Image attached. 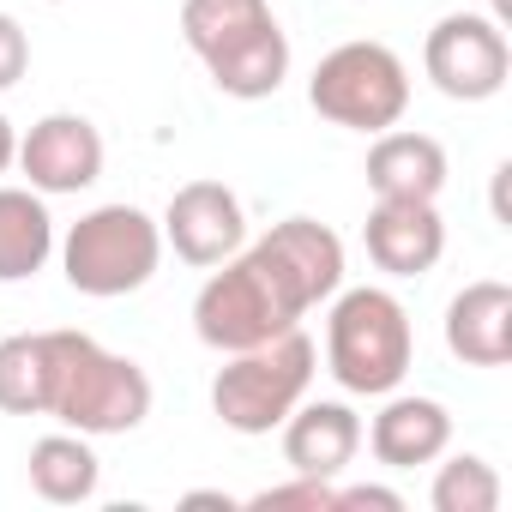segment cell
<instances>
[{"mask_svg":"<svg viewBox=\"0 0 512 512\" xmlns=\"http://www.w3.org/2000/svg\"><path fill=\"white\" fill-rule=\"evenodd\" d=\"M181 37L235 103H260L290 79V37L272 0H181Z\"/></svg>","mask_w":512,"mask_h":512,"instance_id":"cell-1","label":"cell"},{"mask_svg":"<svg viewBox=\"0 0 512 512\" xmlns=\"http://www.w3.org/2000/svg\"><path fill=\"white\" fill-rule=\"evenodd\" d=\"M43 416H55L73 434H133L151 416V374L133 356L103 350L91 332H49V404Z\"/></svg>","mask_w":512,"mask_h":512,"instance_id":"cell-2","label":"cell"},{"mask_svg":"<svg viewBox=\"0 0 512 512\" xmlns=\"http://www.w3.org/2000/svg\"><path fill=\"white\" fill-rule=\"evenodd\" d=\"M416 356V332L410 314L392 290H338L332 314H326V368L344 392L356 398H386L404 386Z\"/></svg>","mask_w":512,"mask_h":512,"instance_id":"cell-3","label":"cell"},{"mask_svg":"<svg viewBox=\"0 0 512 512\" xmlns=\"http://www.w3.org/2000/svg\"><path fill=\"white\" fill-rule=\"evenodd\" d=\"M314 368H320V350L302 326H290L284 338L272 344H253V350H235L217 380H211V410L229 434H272L284 428V416L308 398L314 386Z\"/></svg>","mask_w":512,"mask_h":512,"instance_id":"cell-4","label":"cell"},{"mask_svg":"<svg viewBox=\"0 0 512 512\" xmlns=\"http://www.w3.org/2000/svg\"><path fill=\"white\" fill-rule=\"evenodd\" d=\"M163 266V223L127 199L115 205H97L85 211L67 241H61V272L79 296H97V302H115V296H133L157 278Z\"/></svg>","mask_w":512,"mask_h":512,"instance_id":"cell-5","label":"cell"},{"mask_svg":"<svg viewBox=\"0 0 512 512\" xmlns=\"http://www.w3.org/2000/svg\"><path fill=\"white\" fill-rule=\"evenodd\" d=\"M290 326H302V308L290 302V290L266 272V260H260L253 247L229 253V260L199 284V296H193V332H199V344L217 350V356L272 344V338H284Z\"/></svg>","mask_w":512,"mask_h":512,"instance_id":"cell-6","label":"cell"},{"mask_svg":"<svg viewBox=\"0 0 512 512\" xmlns=\"http://www.w3.org/2000/svg\"><path fill=\"white\" fill-rule=\"evenodd\" d=\"M314 115L350 133H386L410 109V67L386 43H338L308 79Z\"/></svg>","mask_w":512,"mask_h":512,"instance_id":"cell-7","label":"cell"},{"mask_svg":"<svg viewBox=\"0 0 512 512\" xmlns=\"http://www.w3.org/2000/svg\"><path fill=\"white\" fill-rule=\"evenodd\" d=\"M422 73L452 103H488L512 79V43L494 13H446L422 43Z\"/></svg>","mask_w":512,"mask_h":512,"instance_id":"cell-8","label":"cell"},{"mask_svg":"<svg viewBox=\"0 0 512 512\" xmlns=\"http://www.w3.org/2000/svg\"><path fill=\"white\" fill-rule=\"evenodd\" d=\"M253 253L266 260V272L290 290V302L302 314H314L320 302H332L344 290V241L326 223H314V217L272 223L260 241H253Z\"/></svg>","mask_w":512,"mask_h":512,"instance_id":"cell-9","label":"cell"},{"mask_svg":"<svg viewBox=\"0 0 512 512\" xmlns=\"http://www.w3.org/2000/svg\"><path fill=\"white\" fill-rule=\"evenodd\" d=\"M247 241V211L235 199V187L223 181H187L169 193L163 211V247H175V260L187 266H223L229 253H241Z\"/></svg>","mask_w":512,"mask_h":512,"instance_id":"cell-10","label":"cell"},{"mask_svg":"<svg viewBox=\"0 0 512 512\" xmlns=\"http://www.w3.org/2000/svg\"><path fill=\"white\" fill-rule=\"evenodd\" d=\"M19 169H25V181H31L43 199H55V193H85V187L103 175V133H97L85 115L55 109V115H43V121L19 139Z\"/></svg>","mask_w":512,"mask_h":512,"instance_id":"cell-11","label":"cell"},{"mask_svg":"<svg viewBox=\"0 0 512 512\" xmlns=\"http://www.w3.org/2000/svg\"><path fill=\"white\" fill-rule=\"evenodd\" d=\"M362 241H368V260L380 272L422 278L446 253V223H440L434 199H374V211L362 223Z\"/></svg>","mask_w":512,"mask_h":512,"instance_id":"cell-12","label":"cell"},{"mask_svg":"<svg viewBox=\"0 0 512 512\" xmlns=\"http://www.w3.org/2000/svg\"><path fill=\"white\" fill-rule=\"evenodd\" d=\"M362 452V416L338 398H302L290 416H284V464L296 476H326L338 482Z\"/></svg>","mask_w":512,"mask_h":512,"instance_id":"cell-13","label":"cell"},{"mask_svg":"<svg viewBox=\"0 0 512 512\" xmlns=\"http://www.w3.org/2000/svg\"><path fill=\"white\" fill-rule=\"evenodd\" d=\"M446 350L464 368H506L512 362V284L476 278L446 302Z\"/></svg>","mask_w":512,"mask_h":512,"instance_id":"cell-14","label":"cell"},{"mask_svg":"<svg viewBox=\"0 0 512 512\" xmlns=\"http://www.w3.org/2000/svg\"><path fill=\"white\" fill-rule=\"evenodd\" d=\"M368 187L374 199H440L446 187V145L434 133L386 127L368 145Z\"/></svg>","mask_w":512,"mask_h":512,"instance_id":"cell-15","label":"cell"},{"mask_svg":"<svg viewBox=\"0 0 512 512\" xmlns=\"http://www.w3.org/2000/svg\"><path fill=\"white\" fill-rule=\"evenodd\" d=\"M368 446L386 470H416V464H434L446 446H452V416L440 398H392L380 404L374 428H368Z\"/></svg>","mask_w":512,"mask_h":512,"instance_id":"cell-16","label":"cell"},{"mask_svg":"<svg viewBox=\"0 0 512 512\" xmlns=\"http://www.w3.org/2000/svg\"><path fill=\"white\" fill-rule=\"evenodd\" d=\"M55 253V217L37 187H0V284H25Z\"/></svg>","mask_w":512,"mask_h":512,"instance_id":"cell-17","label":"cell"},{"mask_svg":"<svg viewBox=\"0 0 512 512\" xmlns=\"http://www.w3.org/2000/svg\"><path fill=\"white\" fill-rule=\"evenodd\" d=\"M25 476H31V494L37 500H49V506H85L97 494V482H103V464L91 452V434L61 428V434H43L31 446Z\"/></svg>","mask_w":512,"mask_h":512,"instance_id":"cell-18","label":"cell"},{"mask_svg":"<svg viewBox=\"0 0 512 512\" xmlns=\"http://www.w3.org/2000/svg\"><path fill=\"white\" fill-rule=\"evenodd\" d=\"M43 404H49V332L0 338V410L43 416Z\"/></svg>","mask_w":512,"mask_h":512,"instance_id":"cell-19","label":"cell"},{"mask_svg":"<svg viewBox=\"0 0 512 512\" xmlns=\"http://www.w3.org/2000/svg\"><path fill=\"white\" fill-rule=\"evenodd\" d=\"M434 488H428V506L434 512H494L500 506V476L482 452H440L434 458Z\"/></svg>","mask_w":512,"mask_h":512,"instance_id":"cell-20","label":"cell"},{"mask_svg":"<svg viewBox=\"0 0 512 512\" xmlns=\"http://www.w3.org/2000/svg\"><path fill=\"white\" fill-rule=\"evenodd\" d=\"M247 506H253V512H332V482H326V476H296V470H290V482L260 488Z\"/></svg>","mask_w":512,"mask_h":512,"instance_id":"cell-21","label":"cell"},{"mask_svg":"<svg viewBox=\"0 0 512 512\" xmlns=\"http://www.w3.org/2000/svg\"><path fill=\"white\" fill-rule=\"evenodd\" d=\"M31 67V37L13 13H0V91H13Z\"/></svg>","mask_w":512,"mask_h":512,"instance_id":"cell-22","label":"cell"},{"mask_svg":"<svg viewBox=\"0 0 512 512\" xmlns=\"http://www.w3.org/2000/svg\"><path fill=\"white\" fill-rule=\"evenodd\" d=\"M332 512H404V494L380 488V482H356V488L332 482Z\"/></svg>","mask_w":512,"mask_h":512,"instance_id":"cell-23","label":"cell"},{"mask_svg":"<svg viewBox=\"0 0 512 512\" xmlns=\"http://www.w3.org/2000/svg\"><path fill=\"white\" fill-rule=\"evenodd\" d=\"M19 163V133H13V121L7 115H0V175H7Z\"/></svg>","mask_w":512,"mask_h":512,"instance_id":"cell-24","label":"cell"},{"mask_svg":"<svg viewBox=\"0 0 512 512\" xmlns=\"http://www.w3.org/2000/svg\"><path fill=\"white\" fill-rule=\"evenodd\" d=\"M181 506H223V512H229V506H235V500H229V494H211V488H199V494H187V500H181Z\"/></svg>","mask_w":512,"mask_h":512,"instance_id":"cell-25","label":"cell"},{"mask_svg":"<svg viewBox=\"0 0 512 512\" xmlns=\"http://www.w3.org/2000/svg\"><path fill=\"white\" fill-rule=\"evenodd\" d=\"M488 7H494V19H500V25L512 19V0H488Z\"/></svg>","mask_w":512,"mask_h":512,"instance_id":"cell-26","label":"cell"}]
</instances>
